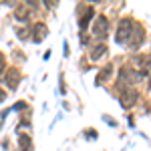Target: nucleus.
Wrapping results in <instances>:
<instances>
[{
    "label": "nucleus",
    "mask_w": 151,
    "mask_h": 151,
    "mask_svg": "<svg viewBox=\"0 0 151 151\" xmlns=\"http://www.w3.org/2000/svg\"><path fill=\"white\" fill-rule=\"evenodd\" d=\"M105 50H107V48H105L103 45H101V47H97V48H95V52H93V55H91V58H93V60H95V58L103 57V55H105Z\"/></svg>",
    "instance_id": "423d86ee"
},
{
    "label": "nucleus",
    "mask_w": 151,
    "mask_h": 151,
    "mask_svg": "<svg viewBox=\"0 0 151 151\" xmlns=\"http://www.w3.org/2000/svg\"><path fill=\"white\" fill-rule=\"evenodd\" d=\"M141 42H143V28H135V30H133V32H131V36H129V40H127V45L131 48H137L141 45Z\"/></svg>",
    "instance_id": "7ed1b4c3"
},
{
    "label": "nucleus",
    "mask_w": 151,
    "mask_h": 151,
    "mask_svg": "<svg viewBox=\"0 0 151 151\" xmlns=\"http://www.w3.org/2000/svg\"><path fill=\"white\" fill-rule=\"evenodd\" d=\"M131 28H133V22L131 20H123L119 24V30H117V40L119 42H127L129 36H131Z\"/></svg>",
    "instance_id": "f257e3e1"
},
{
    "label": "nucleus",
    "mask_w": 151,
    "mask_h": 151,
    "mask_svg": "<svg viewBox=\"0 0 151 151\" xmlns=\"http://www.w3.org/2000/svg\"><path fill=\"white\" fill-rule=\"evenodd\" d=\"M135 99H137V93L133 89L123 91V95H121V105L123 107H131V105H135Z\"/></svg>",
    "instance_id": "20e7f679"
},
{
    "label": "nucleus",
    "mask_w": 151,
    "mask_h": 151,
    "mask_svg": "<svg viewBox=\"0 0 151 151\" xmlns=\"http://www.w3.org/2000/svg\"><path fill=\"white\" fill-rule=\"evenodd\" d=\"M137 81V73L131 69H123L121 70V83H135Z\"/></svg>",
    "instance_id": "39448f33"
},
{
    "label": "nucleus",
    "mask_w": 151,
    "mask_h": 151,
    "mask_svg": "<svg viewBox=\"0 0 151 151\" xmlns=\"http://www.w3.org/2000/svg\"><path fill=\"white\" fill-rule=\"evenodd\" d=\"M107 28H109V22H107V18L105 16H99L97 18V22H95V26H93V32H95V36H105L107 35Z\"/></svg>",
    "instance_id": "f03ea898"
}]
</instances>
